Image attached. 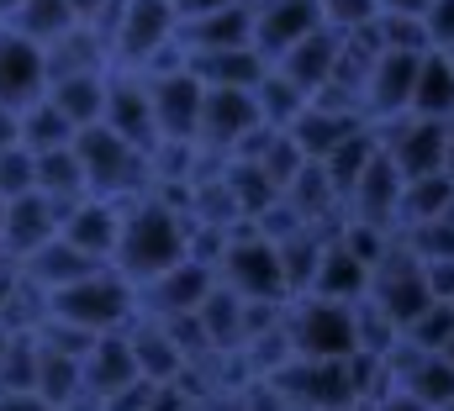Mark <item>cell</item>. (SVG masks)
I'll return each instance as SVG.
<instances>
[{
    "mask_svg": "<svg viewBox=\"0 0 454 411\" xmlns=\"http://www.w3.org/2000/svg\"><path fill=\"white\" fill-rule=\"evenodd\" d=\"M412 111L418 116H434V121H454V53H439V48L423 53Z\"/></svg>",
    "mask_w": 454,
    "mask_h": 411,
    "instance_id": "6da1fadb",
    "label": "cell"
},
{
    "mask_svg": "<svg viewBox=\"0 0 454 411\" xmlns=\"http://www.w3.org/2000/svg\"><path fill=\"white\" fill-rule=\"evenodd\" d=\"M317 5H323V21L333 32H359L380 16V0H317Z\"/></svg>",
    "mask_w": 454,
    "mask_h": 411,
    "instance_id": "7a4b0ae2",
    "label": "cell"
},
{
    "mask_svg": "<svg viewBox=\"0 0 454 411\" xmlns=\"http://www.w3.org/2000/svg\"><path fill=\"white\" fill-rule=\"evenodd\" d=\"M423 21H428V43L439 53H454V0H434Z\"/></svg>",
    "mask_w": 454,
    "mask_h": 411,
    "instance_id": "3957f363",
    "label": "cell"
},
{
    "mask_svg": "<svg viewBox=\"0 0 454 411\" xmlns=\"http://www.w3.org/2000/svg\"><path fill=\"white\" fill-rule=\"evenodd\" d=\"M428 5L434 0H380V11H391V16H428Z\"/></svg>",
    "mask_w": 454,
    "mask_h": 411,
    "instance_id": "277c9868",
    "label": "cell"
},
{
    "mask_svg": "<svg viewBox=\"0 0 454 411\" xmlns=\"http://www.w3.org/2000/svg\"><path fill=\"white\" fill-rule=\"evenodd\" d=\"M223 5H232V0H175L180 16H212V11H223Z\"/></svg>",
    "mask_w": 454,
    "mask_h": 411,
    "instance_id": "5b68a950",
    "label": "cell"
}]
</instances>
